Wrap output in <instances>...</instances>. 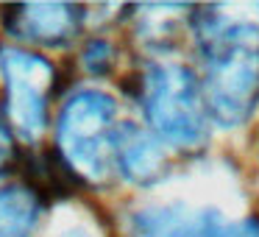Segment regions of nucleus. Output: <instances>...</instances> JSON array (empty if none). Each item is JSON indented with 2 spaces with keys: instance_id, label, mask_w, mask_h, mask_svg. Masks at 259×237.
Returning <instances> with one entry per match:
<instances>
[{
  "instance_id": "obj_1",
  "label": "nucleus",
  "mask_w": 259,
  "mask_h": 237,
  "mask_svg": "<svg viewBox=\"0 0 259 237\" xmlns=\"http://www.w3.org/2000/svg\"><path fill=\"white\" fill-rule=\"evenodd\" d=\"M259 14V6H253ZM237 17V9H203L201 59L203 103L220 126H240L259 106V23Z\"/></svg>"
},
{
  "instance_id": "obj_2",
  "label": "nucleus",
  "mask_w": 259,
  "mask_h": 237,
  "mask_svg": "<svg viewBox=\"0 0 259 237\" xmlns=\"http://www.w3.org/2000/svg\"><path fill=\"white\" fill-rule=\"evenodd\" d=\"M123 123L117 103L103 92H78L59 114V156L75 176L106 181L117 168V142Z\"/></svg>"
},
{
  "instance_id": "obj_3",
  "label": "nucleus",
  "mask_w": 259,
  "mask_h": 237,
  "mask_svg": "<svg viewBox=\"0 0 259 237\" xmlns=\"http://www.w3.org/2000/svg\"><path fill=\"white\" fill-rule=\"evenodd\" d=\"M142 106L153 131L176 148H195L206 137V103L198 78L181 64H153L142 75Z\"/></svg>"
},
{
  "instance_id": "obj_4",
  "label": "nucleus",
  "mask_w": 259,
  "mask_h": 237,
  "mask_svg": "<svg viewBox=\"0 0 259 237\" xmlns=\"http://www.w3.org/2000/svg\"><path fill=\"white\" fill-rule=\"evenodd\" d=\"M0 73L6 81L3 109L23 140H39L48 126V101L53 92V64L23 48H0Z\"/></svg>"
},
{
  "instance_id": "obj_5",
  "label": "nucleus",
  "mask_w": 259,
  "mask_h": 237,
  "mask_svg": "<svg viewBox=\"0 0 259 237\" xmlns=\"http://www.w3.org/2000/svg\"><path fill=\"white\" fill-rule=\"evenodd\" d=\"M137 237H259V220H223L212 212L145 209L134 215Z\"/></svg>"
},
{
  "instance_id": "obj_6",
  "label": "nucleus",
  "mask_w": 259,
  "mask_h": 237,
  "mask_svg": "<svg viewBox=\"0 0 259 237\" xmlns=\"http://www.w3.org/2000/svg\"><path fill=\"white\" fill-rule=\"evenodd\" d=\"M3 28L17 40L36 45H67L81 28L84 9L70 3H34V6H6L3 9Z\"/></svg>"
},
{
  "instance_id": "obj_7",
  "label": "nucleus",
  "mask_w": 259,
  "mask_h": 237,
  "mask_svg": "<svg viewBox=\"0 0 259 237\" xmlns=\"http://www.w3.org/2000/svg\"><path fill=\"white\" fill-rule=\"evenodd\" d=\"M117 170L128 181H140V184L156 181L164 170V153L159 142L137 126L123 123L117 142Z\"/></svg>"
},
{
  "instance_id": "obj_8",
  "label": "nucleus",
  "mask_w": 259,
  "mask_h": 237,
  "mask_svg": "<svg viewBox=\"0 0 259 237\" xmlns=\"http://www.w3.org/2000/svg\"><path fill=\"white\" fill-rule=\"evenodd\" d=\"M39 218V195L28 187L0 190V237H31Z\"/></svg>"
},
{
  "instance_id": "obj_9",
  "label": "nucleus",
  "mask_w": 259,
  "mask_h": 237,
  "mask_svg": "<svg viewBox=\"0 0 259 237\" xmlns=\"http://www.w3.org/2000/svg\"><path fill=\"white\" fill-rule=\"evenodd\" d=\"M84 64L92 73L109 70V64H112V48H109L106 42H90L87 51H84Z\"/></svg>"
},
{
  "instance_id": "obj_10",
  "label": "nucleus",
  "mask_w": 259,
  "mask_h": 237,
  "mask_svg": "<svg viewBox=\"0 0 259 237\" xmlns=\"http://www.w3.org/2000/svg\"><path fill=\"white\" fill-rule=\"evenodd\" d=\"M14 159H17V151H14V140H12V134H9L6 126L0 123V176H3L9 168H12Z\"/></svg>"
}]
</instances>
